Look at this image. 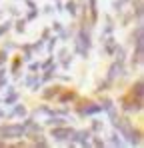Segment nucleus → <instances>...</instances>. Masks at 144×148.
Listing matches in <instances>:
<instances>
[{"instance_id":"obj_12","label":"nucleus","mask_w":144,"mask_h":148,"mask_svg":"<svg viewBox=\"0 0 144 148\" xmlns=\"http://www.w3.org/2000/svg\"><path fill=\"white\" fill-rule=\"evenodd\" d=\"M134 98L138 100H144V80L142 78H136L134 82H132V86H130V90H128Z\"/></svg>"},{"instance_id":"obj_16","label":"nucleus","mask_w":144,"mask_h":148,"mask_svg":"<svg viewBox=\"0 0 144 148\" xmlns=\"http://www.w3.org/2000/svg\"><path fill=\"white\" fill-rule=\"evenodd\" d=\"M32 142H30V146H36V148H48L50 144H48V140H46V136L40 132V134H34L32 138H30Z\"/></svg>"},{"instance_id":"obj_31","label":"nucleus","mask_w":144,"mask_h":148,"mask_svg":"<svg viewBox=\"0 0 144 148\" xmlns=\"http://www.w3.org/2000/svg\"><path fill=\"white\" fill-rule=\"evenodd\" d=\"M46 48H48V52H50V54H54V48H56V44H58V36H56V34H54V36H48L46 38Z\"/></svg>"},{"instance_id":"obj_4","label":"nucleus","mask_w":144,"mask_h":148,"mask_svg":"<svg viewBox=\"0 0 144 148\" xmlns=\"http://www.w3.org/2000/svg\"><path fill=\"white\" fill-rule=\"evenodd\" d=\"M22 136H24L22 124H2V126H0V138H4V140L22 138Z\"/></svg>"},{"instance_id":"obj_44","label":"nucleus","mask_w":144,"mask_h":148,"mask_svg":"<svg viewBox=\"0 0 144 148\" xmlns=\"http://www.w3.org/2000/svg\"><path fill=\"white\" fill-rule=\"evenodd\" d=\"M8 12H10L12 16H20V10H18L16 6H10V8H8Z\"/></svg>"},{"instance_id":"obj_41","label":"nucleus","mask_w":144,"mask_h":148,"mask_svg":"<svg viewBox=\"0 0 144 148\" xmlns=\"http://www.w3.org/2000/svg\"><path fill=\"white\" fill-rule=\"evenodd\" d=\"M36 78H38V74H32V76H26V78L22 80V84H24V86H28V88H30V84H32V82H34Z\"/></svg>"},{"instance_id":"obj_24","label":"nucleus","mask_w":144,"mask_h":148,"mask_svg":"<svg viewBox=\"0 0 144 148\" xmlns=\"http://www.w3.org/2000/svg\"><path fill=\"white\" fill-rule=\"evenodd\" d=\"M12 106H14V108H12V114H14V116H20V118L28 116V108H26L24 104H18V102H14Z\"/></svg>"},{"instance_id":"obj_20","label":"nucleus","mask_w":144,"mask_h":148,"mask_svg":"<svg viewBox=\"0 0 144 148\" xmlns=\"http://www.w3.org/2000/svg\"><path fill=\"white\" fill-rule=\"evenodd\" d=\"M64 12H68L72 18L76 20V16H78V0H68L64 4Z\"/></svg>"},{"instance_id":"obj_17","label":"nucleus","mask_w":144,"mask_h":148,"mask_svg":"<svg viewBox=\"0 0 144 148\" xmlns=\"http://www.w3.org/2000/svg\"><path fill=\"white\" fill-rule=\"evenodd\" d=\"M30 116H32V118H38V116H52V108L46 106V104H40V106H36V108L32 110Z\"/></svg>"},{"instance_id":"obj_46","label":"nucleus","mask_w":144,"mask_h":148,"mask_svg":"<svg viewBox=\"0 0 144 148\" xmlns=\"http://www.w3.org/2000/svg\"><path fill=\"white\" fill-rule=\"evenodd\" d=\"M42 12H44V14H52V12H54V8H52V4H46V6L42 8Z\"/></svg>"},{"instance_id":"obj_6","label":"nucleus","mask_w":144,"mask_h":148,"mask_svg":"<svg viewBox=\"0 0 144 148\" xmlns=\"http://www.w3.org/2000/svg\"><path fill=\"white\" fill-rule=\"evenodd\" d=\"M122 76H126V68H124V62H112L110 66H108V70H106V80H110L112 84H116V80L122 78Z\"/></svg>"},{"instance_id":"obj_49","label":"nucleus","mask_w":144,"mask_h":148,"mask_svg":"<svg viewBox=\"0 0 144 148\" xmlns=\"http://www.w3.org/2000/svg\"><path fill=\"white\" fill-rule=\"evenodd\" d=\"M24 2H26V6H28V8H36V4H34L32 0H24Z\"/></svg>"},{"instance_id":"obj_8","label":"nucleus","mask_w":144,"mask_h":148,"mask_svg":"<svg viewBox=\"0 0 144 148\" xmlns=\"http://www.w3.org/2000/svg\"><path fill=\"white\" fill-rule=\"evenodd\" d=\"M128 40H130L132 46H144V24L142 22H136V26H134V30H132Z\"/></svg>"},{"instance_id":"obj_25","label":"nucleus","mask_w":144,"mask_h":148,"mask_svg":"<svg viewBox=\"0 0 144 148\" xmlns=\"http://www.w3.org/2000/svg\"><path fill=\"white\" fill-rule=\"evenodd\" d=\"M106 144H110V146H118V148H120V146H124L126 142L122 140V136H120L118 132H112V134H110V140H108Z\"/></svg>"},{"instance_id":"obj_27","label":"nucleus","mask_w":144,"mask_h":148,"mask_svg":"<svg viewBox=\"0 0 144 148\" xmlns=\"http://www.w3.org/2000/svg\"><path fill=\"white\" fill-rule=\"evenodd\" d=\"M18 98H20V94L14 90V92H8V94L4 96V100H2V102H4V106H12L14 102H18Z\"/></svg>"},{"instance_id":"obj_42","label":"nucleus","mask_w":144,"mask_h":148,"mask_svg":"<svg viewBox=\"0 0 144 148\" xmlns=\"http://www.w3.org/2000/svg\"><path fill=\"white\" fill-rule=\"evenodd\" d=\"M28 70H30V72H40V62H32V60H30Z\"/></svg>"},{"instance_id":"obj_29","label":"nucleus","mask_w":144,"mask_h":148,"mask_svg":"<svg viewBox=\"0 0 144 148\" xmlns=\"http://www.w3.org/2000/svg\"><path fill=\"white\" fill-rule=\"evenodd\" d=\"M98 104H100V108H102V112H106L108 108H112V106H116V104H114V100H112V98H108V96H100V102H98Z\"/></svg>"},{"instance_id":"obj_51","label":"nucleus","mask_w":144,"mask_h":148,"mask_svg":"<svg viewBox=\"0 0 144 148\" xmlns=\"http://www.w3.org/2000/svg\"><path fill=\"white\" fill-rule=\"evenodd\" d=\"M4 76H6V68H4V66H0V78H4Z\"/></svg>"},{"instance_id":"obj_36","label":"nucleus","mask_w":144,"mask_h":148,"mask_svg":"<svg viewBox=\"0 0 144 148\" xmlns=\"http://www.w3.org/2000/svg\"><path fill=\"white\" fill-rule=\"evenodd\" d=\"M50 30H52L54 34H58V32H62V30H64V24H62V22H58V20H54V22L50 24Z\"/></svg>"},{"instance_id":"obj_39","label":"nucleus","mask_w":144,"mask_h":148,"mask_svg":"<svg viewBox=\"0 0 144 148\" xmlns=\"http://www.w3.org/2000/svg\"><path fill=\"white\" fill-rule=\"evenodd\" d=\"M6 62H8V50L0 48V66H4Z\"/></svg>"},{"instance_id":"obj_54","label":"nucleus","mask_w":144,"mask_h":148,"mask_svg":"<svg viewBox=\"0 0 144 148\" xmlns=\"http://www.w3.org/2000/svg\"><path fill=\"white\" fill-rule=\"evenodd\" d=\"M2 16H4V10H0V20H2Z\"/></svg>"},{"instance_id":"obj_14","label":"nucleus","mask_w":144,"mask_h":148,"mask_svg":"<svg viewBox=\"0 0 144 148\" xmlns=\"http://www.w3.org/2000/svg\"><path fill=\"white\" fill-rule=\"evenodd\" d=\"M86 6H88V20H90L92 26H96V22H98V6H96V0H88Z\"/></svg>"},{"instance_id":"obj_33","label":"nucleus","mask_w":144,"mask_h":148,"mask_svg":"<svg viewBox=\"0 0 144 148\" xmlns=\"http://www.w3.org/2000/svg\"><path fill=\"white\" fill-rule=\"evenodd\" d=\"M44 42H46V40H42V38H38V40H34V42L30 44V48H32V52H40V50L44 48Z\"/></svg>"},{"instance_id":"obj_3","label":"nucleus","mask_w":144,"mask_h":148,"mask_svg":"<svg viewBox=\"0 0 144 148\" xmlns=\"http://www.w3.org/2000/svg\"><path fill=\"white\" fill-rule=\"evenodd\" d=\"M112 126H114V130L118 132L120 136L124 138V142L128 144V140H130V134H132V130H134V122L128 118V114H122V116H116L114 120H112Z\"/></svg>"},{"instance_id":"obj_34","label":"nucleus","mask_w":144,"mask_h":148,"mask_svg":"<svg viewBox=\"0 0 144 148\" xmlns=\"http://www.w3.org/2000/svg\"><path fill=\"white\" fill-rule=\"evenodd\" d=\"M60 66L64 68V70H68L72 66V54H66L64 58H60Z\"/></svg>"},{"instance_id":"obj_26","label":"nucleus","mask_w":144,"mask_h":148,"mask_svg":"<svg viewBox=\"0 0 144 148\" xmlns=\"http://www.w3.org/2000/svg\"><path fill=\"white\" fill-rule=\"evenodd\" d=\"M112 86H114V84H112L110 80H106V78H104V80H100V82H98V86H96V90H94V92H96V94H102V92L110 90Z\"/></svg>"},{"instance_id":"obj_22","label":"nucleus","mask_w":144,"mask_h":148,"mask_svg":"<svg viewBox=\"0 0 144 148\" xmlns=\"http://www.w3.org/2000/svg\"><path fill=\"white\" fill-rule=\"evenodd\" d=\"M18 50L22 52V60L24 62H30L32 58H34V52H32V48H30V44H18Z\"/></svg>"},{"instance_id":"obj_9","label":"nucleus","mask_w":144,"mask_h":148,"mask_svg":"<svg viewBox=\"0 0 144 148\" xmlns=\"http://www.w3.org/2000/svg\"><path fill=\"white\" fill-rule=\"evenodd\" d=\"M144 62V46H134L130 54V70H136L138 66H142Z\"/></svg>"},{"instance_id":"obj_50","label":"nucleus","mask_w":144,"mask_h":148,"mask_svg":"<svg viewBox=\"0 0 144 148\" xmlns=\"http://www.w3.org/2000/svg\"><path fill=\"white\" fill-rule=\"evenodd\" d=\"M6 84H8V80H6V76H4V78H0V88H4Z\"/></svg>"},{"instance_id":"obj_55","label":"nucleus","mask_w":144,"mask_h":148,"mask_svg":"<svg viewBox=\"0 0 144 148\" xmlns=\"http://www.w3.org/2000/svg\"><path fill=\"white\" fill-rule=\"evenodd\" d=\"M78 2H82V0H78Z\"/></svg>"},{"instance_id":"obj_38","label":"nucleus","mask_w":144,"mask_h":148,"mask_svg":"<svg viewBox=\"0 0 144 148\" xmlns=\"http://www.w3.org/2000/svg\"><path fill=\"white\" fill-rule=\"evenodd\" d=\"M2 48H6V50H18V44H16L14 40H4Z\"/></svg>"},{"instance_id":"obj_30","label":"nucleus","mask_w":144,"mask_h":148,"mask_svg":"<svg viewBox=\"0 0 144 148\" xmlns=\"http://www.w3.org/2000/svg\"><path fill=\"white\" fill-rule=\"evenodd\" d=\"M90 146L102 148V146H106V140H102L100 134H90Z\"/></svg>"},{"instance_id":"obj_19","label":"nucleus","mask_w":144,"mask_h":148,"mask_svg":"<svg viewBox=\"0 0 144 148\" xmlns=\"http://www.w3.org/2000/svg\"><path fill=\"white\" fill-rule=\"evenodd\" d=\"M114 28H116V22H114V18L108 14V16H106V26H104V28H102V32H100V38H104V36L112 34V32H114Z\"/></svg>"},{"instance_id":"obj_37","label":"nucleus","mask_w":144,"mask_h":148,"mask_svg":"<svg viewBox=\"0 0 144 148\" xmlns=\"http://www.w3.org/2000/svg\"><path fill=\"white\" fill-rule=\"evenodd\" d=\"M128 2H130V0H114V2H112V8H114V12L118 14V12H120V8H122L124 4H128Z\"/></svg>"},{"instance_id":"obj_40","label":"nucleus","mask_w":144,"mask_h":148,"mask_svg":"<svg viewBox=\"0 0 144 148\" xmlns=\"http://www.w3.org/2000/svg\"><path fill=\"white\" fill-rule=\"evenodd\" d=\"M52 62H54V54H50V56H48V58L44 60V62H40V70H44V68H48V66H50Z\"/></svg>"},{"instance_id":"obj_5","label":"nucleus","mask_w":144,"mask_h":148,"mask_svg":"<svg viewBox=\"0 0 144 148\" xmlns=\"http://www.w3.org/2000/svg\"><path fill=\"white\" fill-rule=\"evenodd\" d=\"M72 130L74 128L68 126V124H64V126H50V138L54 142H68Z\"/></svg>"},{"instance_id":"obj_35","label":"nucleus","mask_w":144,"mask_h":148,"mask_svg":"<svg viewBox=\"0 0 144 148\" xmlns=\"http://www.w3.org/2000/svg\"><path fill=\"white\" fill-rule=\"evenodd\" d=\"M24 18H26V22L36 20V18H38V8H28V14H26Z\"/></svg>"},{"instance_id":"obj_28","label":"nucleus","mask_w":144,"mask_h":148,"mask_svg":"<svg viewBox=\"0 0 144 148\" xmlns=\"http://www.w3.org/2000/svg\"><path fill=\"white\" fill-rule=\"evenodd\" d=\"M88 130H90L92 134H102V130H104V122L94 118V120L90 122V128H88Z\"/></svg>"},{"instance_id":"obj_11","label":"nucleus","mask_w":144,"mask_h":148,"mask_svg":"<svg viewBox=\"0 0 144 148\" xmlns=\"http://www.w3.org/2000/svg\"><path fill=\"white\" fill-rule=\"evenodd\" d=\"M60 90H62L60 84H52V86H46V88L40 92V96H42L44 102H50V100H56V96L60 94Z\"/></svg>"},{"instance_id":"obj_45","label":"nucleus","mask_w":144,"mask_h":148,"mask_svg":"<svg viewBox=\"0 0 144 148\" xmlns=\"http://www.w3.org/2000/svg\"><path fill=\"white\" fill-rule=\"evenodd\" d=\"M66 54H68V48H60V50H58V54H56V56H58V60H60V58H64Z\"/></svg>"},{"instance_id":"obj_10","label":"nucleus","mask_w":144,"mask_h":148,"mask_svg":"<svg viewBox=\"0 0 144 148\" xmlns=\"http://www.w3.org/2000/svg\"><path fill=\"white\" fill-rule=\"evenodd\" d=\"M76 98H78V92H76V90L62 88V90H60V94L56 96V102H58V104H66V106H68V104H72Z\"/></svg>"},{"instance_id":"obj_2","label":"nucleus","mask_w":144,"mask_h":148,"mask_svg":"<svg viewBox=\"0 0 144 148\" xmlns=\"http://www.w3.org/2000/svg\"><path fill=\"white\" fill-rule=\"evenodd\" d=\"M118 108L122 110V114H130V112H142L144 110V100L134 98L130 92H124L118 98Z\"/></svg>"},{"instance_id":"obj_13","label":"nucleus","mask_w":144,"mask_h":148,"mask_svg":"<svg viewBox=\"0 0 144 148\" xmlns=\"http://www.w3.org/2000/svg\"><path fill=\"white\" fill-rule=\"evenodd\" d=\"M130 6L134 10V20L136 22H142L144 18V0H130Z\"/></svg>"},{"instance_id":"obj_32","label":"nucleus","mask_w":144,"mask_h":148,"mask_svg":"<svg viewBox=\"0 0 144 148\" xmlns=\"http://www.w3.org/2000/svg\"><path fill=\"white\" fill-rule=\"evenodd\" d=\"M12 30V20H4V22H0V38L6 34V32H10Z\"/></svg>"},{"instance_id":"obj_52","label":"nucleus","mask_w":144,"mask_h":148,"mask_svg":"<svg viewBox=\"0 0 144 148\" xmlns=\"http://www.w3.org/2000/svg\"><path fill=\"white\" fill-rule=\"evenodd\" d=\"M6 146H8V142H6L4 138H0V148H6Z\"/></svg>"},{"instance_id":"obj_47","label":"nucleus","mask_w":144,"mask_h":148,"mask_svg":"<svg viewBox=\"0 0 144 148\" xmlns=\"http://www.w3.org/2000/svg\"><path fill=\"white\" fill-rule=\"evenodd\" d=\"M50 32H52L50 28H44V30H42V36H40V38H42V40H46L48 36H50Z\"/></svg>"},{"instance_id":"obj_1","label":"nucleus","mask_w":144,"mask_h":148,"mask_svg":"<svg viewBox=\"0 0 144 148\" xmlns=\"http://www.w3.org/2000/svg\"><path fill=\"white\" fill-rule=\"evenodd\" d=\"M90 32L92 30L90 28H84V26H78V30L74 32V54H78L84 60L88 58L90 48H92V34Z\"/></svg>"},{"instance_id":"obj_43","label":"nucleus","mask_w":144,"mask_h":148,"mask_svg":"<svg viewBox=\"0 0 144 148\" xmlns=\"http://www.w3.org/2000/svg\"><path fill=\"white\" fill-rule=\"evenodd\" d=\"M54 2H56V4H54V10H56V12H64V4H62L60 0H54Z\"/></svg>"},{"instance_id":"obj_48","label":"nucleus","mask_w":144,"mask_h":148,"mask_svg":"<svg viewBox=\"0 0 144 148\" xmlns=\"http://www.w3.org/2000/svg\"><path fill=\"white\" fill-rule=\"evenodd\" d=\"M56 78H60V80H70V76H66V74H56Z\"/></svg>"},{"instance_id":"obj_53","label":"nucleus","mask_w":144,"mask_h":148,"mask_svg":"<svg viewBox=\"0 0 144 148\" xmlns=\"http://www.w3.org/2000/svg\"><path fill=\"white\" fill-rule=\"evenodd\" d=\"M4 116H6V112H4V110L0 108V118H4Z\"/></svg>"},{"instance_id":"obj_7","label":"nucleus","mask_w":144,"mask_h":148,"mask_svg":"<svg viewBox=\"0 0 144 148\" xmlns=\"http://www.w3.org/2000/svg\"><path fill=\"white\" fill-rule=\"evenodd\" d=\"M100 42H102L100 52H102V54H106V56H112V54H114V50H116V46H118V40H116L112 34H108V36L100 38Z\"/></svg>"},{"instance_id":"obj_15","label":"nucleus","mask_w":144,"mask_h":148,"mask_svg":"<svg viewBox=\"0 0 144 148\" xmlns=\"http://www.w3.org/2000/svg\"><path fill=\"white\" fill-rule=\"evenodd\" d=\"M22 64H24L22 56H14V58H12V64H10V74H12L16 80H18V78H20V74H22V72H20Z\"/></svg>"},{"instance_id":"obj_23","label":"nucleus","mask_w":144,"mask_h":148,"mask_svg":"<svg viewBox=\"0 0 144 148\" xmlns=\"http://www.w3.org/2000/svg\"><path fill=\"white\" fill-rule=\"evenodd\" d=\"M112 58H114L116 62H126V48H124L122 44H118L116 50H114V54H112Z\"/></svg>"},{"instance_id":"obj_21","label":"nucleus","mask_w":144,"mask_h":148,"mask_svg":"<svg viewBox=\"0 0 144 148\" xmlns=\"http://www.w3.org/2000/svg\"><path fill=\"white\" fill-rule=\"evenodd\" d=\"M26 18H22V16H16V20H12V28L18 32V34H24L26 32Z\"/></svg>"},{"instance_id":"obj_18","label":"nucleus","mask_w":144,"mask_h":148,"mask_svg":"<svg viewBox=\"0 0 144 148\" xmlns=\"http://www.w3.org/2000/svg\"><path fill=\"white\" fill-rule=\"evenodd\" d=\"M128 144H130V146H142V130H140V128H136V126H134V130H132V134H130Z\"/></svg>"}]
</instances>
